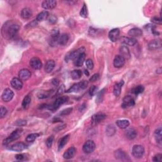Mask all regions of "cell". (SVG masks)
<instances>
[{
  "label": "cell",
  "instance_id": "18",
  "mask_svg": "<svg viewBox=\"0 0 162 162\" xmlns=\"http://www.w3.org/2000/svg\"><path fill=\"white\" fill-rule=\"evenodd\" d=\"M108 37L112 42H116L118 40L120 37V30L118 29H114L110 31Z\"/></svg>",
  "mask_w": 162,
  "mask_h": 162
},
{
  "label": "cell",
  "instance_id": "37",
  "mask_svg": "<svg viewBox=\"0 0 162 162\" xmlns=\"http://www.w3.org/2000/svg\"><path fill=\"white\" fill-rule=\"evenodd\" d=\"M144 90V87H143V86L139 85L136 86V87L133 88L132 89V93L133 94H134L135 95H138L139 94L143 93Z\"/></svg>",
  "mask_w": 162,
  "mask_h": 162
},
{
  "label": "cell",
  "instance_id": "11",
  "mask_svg": "<svg viewBox=\"0 0 162 162\" xmlns=\"http://www.w3.org/2000/svg\"><path fill=\"white\" fill-rule=\"evenodd\" d=\"M14 96V93L9 88H6L2 94V100L5 102H9L11 101Z\"/></svg>",
  "mask_w": 162,
  "mask_h": 162
},
{
  "label": "cell",
  "instance_id": "59",
  "mask_svg": "<svg viewBox=\"0 0 162 162\" xmlns=\"http://www.w3.org/2000/svg\"><path fill=\"white\" fill-rule=\"evenodd\" d=\"M156 73H159V74H161V68H159L158 69H157Z\"/></svg>",
  "mask_w": 162,
  "mask_h": 162
},
{
  "label": "cell",
  "instance_id": "15",
  "mask_svg": "<svg viewBox=\"0 0 162 162\" xmlns=\"http://www.w3.org/2000/svg\"><path fill=\"white\" fill-rule=\"evenodd\" d=\"M125 60L120 55H117L114 58V66L115 68H121L124 65Z\"/></svg>",
  "mask_w": 162,
  "mask_h": 162
},
{
  "label": "cell",
  "instance_id": "32",
  "mask_svg": "<svg viewBox=\"0 0 162 162\" xmlns=\"http://www.w3.org/2000/svg\"><path fill=\"white\" fill-rule=\"evenodd\" d=\"M49 16H50V15H49L48 12L47 11L41 12L37 15L36 17V20L37 22H43V21L48 19Z\"/></svg>",
  "mask_w": 162,
  "mask_h": 162
},
{
  "label": "cell",
  "instance_id": "30",
  "mask_svg": "<svg viewBox=\"0 0 162 162\" xmlns=\"http://www.w3.org/2000/svg\"><path fill=\"white\" fill-rule=\"evenodd\" d=\"M33 16V12L29 8H24L21 12V17L24 19H29Z\"/></svg>",
  "mask_w": 162,
  "mask_h": 162
},
{
  "label": "cell",
  "instance_id": "53",
  "mask_svg": "<svg viewBox=\"0 0 162 162\" xmlns=\"http://www.w3.org/2000/svg\"><path fill=\"white\" fill-rule=\"evenodd\" d=\"M99 78H100V75L98 74V73H95V74H94L92 77H91V78L90 79V81L91 82H95V81H96Z\"/></svg>",
  "mask_w": 162,
  "mask_h": 162
},
{
  "label": "cell",
  "instance_id": "42",
  "mask_svg": "<svg viewBox=\"0 0 162 162\" xmlns=\"http://www.w3.org/2000/svg\"><path fill=\"white\" fill-rule=\"evenodd\" d=\"M105 91H106V89L104 88V89H103L101 91H100V93H98V96H97V99H96L97 102H101L102 100H103V98L105 94Z\"/></svg>",
  "mask_w": 162,
  "mask_h": 162
},
{
  "label": "cell",
  "instance_id": "57",
  "mask_svg": "<svg viewBox=\"0 0 162 162\" xmlns=\"http://www.w3.org/2000/svg\"><path fill=\"white\" fill-rule=\"evenodd\" d=\"M59 80L57 79H53L52 80V84L55 86H58L59 85Z\"/></svg>",
  "mask_w": 162,
  "mask_h": 162
},
{
  "label": "cell",
  "instance_id": "31",
  "mask_svg": "<svg viewBox=\"0 0 162 162\" xmlns=\"http://www.w3.org/2000/svg\"><path fill=\"white\" fill-rule=\"evenodd\" d=\"M69 40V34L66 33H63L61 34L59 37L58 44H60L61 46H65V44H67Z\"/></svg>",
  "mask_w": 162,
  "mask_h": 162
},
{
  "label": "cell",
  "instance_id": "9",
  "mask_svg": "<svg viewBox=\"0 0 162 162\" xmlns=\"http://www.w3.org/2000/svg\"><path fill=\"white\" fill-rule=\"evenodd\" d=\"M144 154V148L141 145H135L132 147L133 156L137 158H142Z\"/></svg>",
  "mask_w": 162,
  "mask_h": 162
},
{
  "label": "cell",
  "instance_id": "26",
  "mask_svg": "<svg viewBox=\"0 0 162 162\" xmlns=\"http://www.w3.org/2000/svg\"><path fill=\"white\" fill-rule=\"evenodd\" d=\"M125 134L127 138L130 140H132L136 138L137 134V131L134 129L130 128V129H128L125 131Z\"/></svg>",
  "mask_w": 162,
  "mask_h": 162
},
{
  "label": "cell",
  "instance_id": "14",
  "mask_svg": "<svg viewBox=\"0 0 162 162\" xmlns=\"http://www.w3.org/2000/svg\"><path fill=\"white\" fill-rule=\"evenodd\" d=\"M162 43L160 39H154L151 41L148 44V49L150 50L153 51L158 50L161 47Z\"/></svg>",
  "mask_w": 162,
  "mask_h": 162
},
{
  "label": "cell",
  "instance_id": "47",
  "mask_svg": "<svg viewBox=\"0 0 162 162\" xmlns=\"http://www.w3.org/2000/svg\"><path fill=\"white\" fill-rule=\"evenodd\" d=\"M7 113H8L7 109L4 107H1V108H0V117H5V115L7 114Z\"/></svg>",
  "mask_w": 162,
  "mask_h": 162
},
{
  "label": "cell",
  "instance_id": "21",
  "mask_svg": "<svg viewBox=\"0 0 162 162\" xmlns=\"http://www.w3.org/2000/svg\"><path fill=\"white\" fill-rule=\"evenodd\" d=\"M27 146L26 144L24 143H17L10 147V150L14 151L20 152V151H22L23 150L26 149Z\"/></svg>",
  "mask_w": 162,
  "mask_h": 162
},
{
  "label": "cell",
  "instance_id": "3",
  "mask_svg": "<svg viewBox=\"0 0 162 162\" xmlns=\"http://www.w3.org/2000/svg\"><path fill=\"white\" fill-rule=\"evenodd\" d=\"M88 86V82L87 80H82L81 82H79L78 83H76L75 84L69 88L68 90L65 91V93H76L79 92L80 90L85 89Z\"/></svg>",
  "mask_w": 162,
  "mask_h": 162
},
{
  "label": "cell",
  "instance_id": "33",
  "mask_svg": "<svg viewBox=\"0 0 162 162\" xmlns=\"http://www.w3.org/2000/svg\"><path fill=\"white\" fill-rule=\"evenodd\" d=\"M117 125L120 129H126L130 125V122L127 120H118L116 122Z\"/></svg>",
  "mask_w": 162,
  "mask_h": 162
},
{
  "label": "cell",
  "instance_id": "20",
  "mask_svg": "<svg viewBox=\"0 0 162 162\" xmlns=\"http://www.w3.org/2000/svg\"><path fill=\"white\" fill-rule=\"evenodd\" d=\"M31 76V73L28 69H24L20 70L19 73V78L22 80H27Z\"/></svg>",
  "mask_w": 162,
  "mask_h": 162
},
{
  "label": "cell",
  "instance_id": "25",
  "mask_svg": "<svg viewBox=\"0 0 162 162\" xmlns=\"http://www.w3.org/2000/svg\"><path fill=\"white\" fill-rule=\"evenodd\" d=\"M85 59H86V54L85 53H84L80 55L78 57L73 60V64H74V65L76 66H82L84 61H85Z\"/></svg>",
  "mask_w": 162,
  "mask_h": 162
},
{
  "label": "cell",
  "instance_id": "39",
  "mask_svg": "<svg viewBox=\"0 0 162 162\" xmlns=\"http://www.w3.org/2000/svg\"><path fill=\"white\" fill-rule=\"evenodd\" d=\"M30 102H31V98L29 96H26L25 98H24V99L22 101V106L23 108L27 109L28 107H29Z\"/></svg>",
  "mask_w": 162,
  "mask_h": 162
},
{
  "label": "cell",
  "instance_id": "16",
  "mask_svg": "<svg viewBox=\"0 0 162 162\" xmlns=\"http://www.w3.org/2000/svg\"><path fill=\"white\" fill-rule=\"evenodd\" d=\"M12 87L16 90H20L23 87V82L22 80L17 77H14L11 80Z\"/></svg>",
  "mask_w": 162,
  "mask_h": 162
},
{
  "label": "cell",
  "instance_id": "24",
  "mask_svg": "<svg viewBox=\"0 0 162 162\" xmlns=\"http://www.w3.org/2000/svg\"><path fill=\"white\" fill-rule=\"evenodd\" d=\"M69 139H70V135L68 134V135L63 136L59 140L58 144V148L59 151L62 150L63 148V147H64L66 144H67Z\"/></svg>",
  "mask_w": 162,
  "mask_h": 162
},
{
  "label": "cell",
  "instance_id": "45",
  "mask_svg": "<svg viewBox=\"0 0 162 162\" xmlns=\"http://www.w3.org/2000/svg\"><path fill=\"white\" fill-rule=\"evenodd\" d=\"M73 110L72 108H66L65 110H62L60 113V115L61 116H65V115H69L70 113L72 112Z\"/></svg>",
  "mask_w": 162,
  "mask_h": 162
},
{
  "label": "cell",
  "instance_id": "40",
  "mask_svg": "<svg viewBox=\"0 0 162 162\" xmlns=\"http://www.w3.org/2000/svg\"><path fill=\"white\" fill-rule=\"evenodd\" d=\"M80 17H83V18H87V8L86 4H84L82 8H81L80 12Z\"/></svg>",
  "mask_w": 162,
  "mask_h": 162
},
{
  "label": "cell",
  "instance_id": "35",
  "mask_svg": "<svg viewBox=\"0 0 162 162\" xmlns=\"http://www.w3.org/2000/svg\"><path fill=\"white\" fill-rule=\"evenodd\" d=\"M161 132H162V130L160 127H158L156 130L155 132H154V137H155L156 141L159 144L161 143V140H162Z\"/></svg>",
  "mask_w": 162,
  "mask_h": 162
},
{
  "label": "cell",
  "instance_id": "27",
  "mask_svg": "<svg viewBox=\"0 0 162 162\" xmlns=\"http://www.w3.org/2000/svg\"><path fill=\"white\" fill-rule=\"evenodd\" d=\"M128 34L131 37H139L142 36L143 34V31L141 29H139V28H133V29H131L128 33Z\"/></svg>",
  "mask_w": 162,
  "mask_h": 162
},
{
  "label": "cell",
  "instance_id": "1",
  "mask_svg": "<svg viewBox=\"0 0 162 162\" xmlns=\"http://www.w3.org/2000/svg\"><path fill=\"white\" fill-rule=\"evenodd\" d=\"M20 29L19 24L14 23L12 21H8L4 24L2 27V34L4 37L9 39L15 38Z\"/></svg>",
  "mask_w": 162,
  "mask_h": 162
},
{
  "label": "cell",
  "instance_id": "43",
  "mask_svg": "<svg viewBox=\"0 0 162 162\" xmlns=\"http://www.w3.org/2000/svg\"><path fill=\"white\" fill-rule=\"evenodd\" d=\"M53 141H54V137L53 136L49 137L46 139V146L48 148L51 147L53 143Z\"/></svg>",
  "mask_w": 162,
  "mask_h": 162
},
{
  "label": "cell",
  "instance_id": "29",
  "mask_svg": "<svg viewBox=\"0 0 162 162\" xmlns=\"http://www.w3.org/2000/svg\"><path fill=\"white\" fill-rule=\"evenodd\" d=\"M55 62L54 60H48L46 62V63L44 66L45 72L47 73H51L55 69Z\"/></svg>",
  "mask_w": 162,
  "mask_h": 162
},
{
  "label": "cell",
  "instance_id": "7",
  "mask_svg": "<svg viewBox=\"0 0 162 162\" xmlns=\"http://www.w3.org/2000/svg\"><path fill=\"white\" fill-rule=\"evenodd\" d=\"M114 156L116 159L118 160L123 161H131V159H130L128 154H127L124 151L122 150H117V151H115L114 153Z\"/></svg>",
  "mask_w": 162,
  "mask_h": 162
},
{
  "label": "cell",
  "instance_id": "36",
  "mask_svg": "<svg viewBox=\"0 0 162 162\" xmlns=\"http://www.w3.org/2000/svg\"><path fill=\"white\" fill-rule=\"evenodd\" d=\"M116 132V129L114 125H109L107 126L106 129V133L107 136H112L113 135L115 134Z\"/></svg>",
  "mask_w": 162,
  "mask_h": 162
},
{
  "label": "cell",
  "instance_id": "13",
  "mask_svg": "<svg viewBox=\"0 0 162 162\" xmlns=\"http://www.w3.org/2000/svg\"><path fill=\"white\" fill-rule=\"evenodd\" d=\"M106 115L104 114H102V113H98L97 114L94 115L92 118H91V122H92L93 125H97L102 122L106 118Z\"/></svg>",
  "mask_w": 162,
  "mask_h": 162
},
{
  "label": "cell",
  "instance_id": "60",
  "mask_svg": "<svg viewBox=\"0 0 162 162\" xmlns=\"http://www.w3.org/2000/svg\"><path fill=\"white\" fill-rule=\"evenodd\" d=\"M84 73H85V75H86V76H89V72L87 71V70H84Z\"/></svg>",
  "mask_w": 162,
  "mask_h": 162
},
{
  "label": "cell",
  "instance_id": "55",
  "mask_svg": "<svg viewBox=\"0 0 162 162\" xmlns=\"http://www.w3.org/2000/svg\"><path fill=\"white\" fill-rule=\"evenodd\" d=\"M66 125L64 124V125H61V126L56 127L54 130H55V131L56 132H59V131H62V130L64 129L65 128H66Z\"/></svg>",
  "mask_w": 162,
  "mask_h": 162
},
{
  "label": "cell",
  "instance_id": "10",
  "mask_svg": "<svg viewBox=\"0 0 162 162\" xmlns=\"http://www.w3.org/2000/svg\"><path fill=\"white\" fill-rule=\"evenodd\" d=\"M135 105V101L131 96H126L124 98L122 103V107L123 108H128L133 107Z\"/></svg>",
  "mask_w": 162,
  "mask_h": 162
},
{
  "label": "cell",
  "instance_id": "56",
  "mask_svg": "<svg viewBox=\"0 0 162 162\" xmlns=\"http://www.w3.org/2000/svg\"><path fill=\"white\" fill-rule=\"evenodd\" d=\"M63 92H65V86H64V85H62L60 87H59V89H58V94H61Z\"/></svg>",
  "mask_w": 162,
  "mask_h": 162
},
{
  "label": "cell",
  "instance_id": "23",
  "mask_svg": "<svg viewBox=\"0 0 162 162\" xmlns=\"http://www.w3.org/2000/svg\"><path fill=\"white\" fill-rule=\"evenodd\" d=\"M120 56H122L123 58H124L125 60H127L131 58L130 51L126 46H123L120 48Z\"/></svg>",
  "mask_w": 162,
  "mask_h": 162
},
{
  "label": "cell",
  "instance_id": "4",
  "mask_svg": "<svg viewBox=\"0 0 162 162\" xmlns=\"http://www.w3.org/2000/svg\"><path fill=\"white\" fill-rule=\"evenodd\" d=\"M69 100V98L67 96H60L58 97L55 101V103L51 106L48 105V108L51 110H56L61 106L62 105L65 103Z\"/></svg>",
  "mask_w": 162,
  "mask_h": 162
},
{
  "label": "cell",
  "instance_id": "44",
  "mask_svg": "<svg viewBox=\"0 0 162 162\" xmlns=\"http://www.w3.org/2000/svg\"><path fill=\"white\" fill-rule=\"evenodd\" d=\"M98 88L96 86H93L92 87H90V89L89 90V93L91 96H93L95 94L97 93Z\"/></svg>",
  "mask_w": 162,
  "mask_h": 162
},
{
  "label": "cell",
  "instance_id": "54",
  "mask_svg": "<svg viewBox=\"0 0 162 162\" xmlns=\"http://www.w3.org/2000/svg\"><path fill=\"white\" fill-rule=\"evenodd\" d=\"M15 158L19 161H22L25 159V156L23 154H17L15 155Z\"/></svg>",
  "mask_w": 162,
  "mask_h": 162
},
{
  "label": "cell",
  "instance_id": "19",
  "mask_svg": "<svg viewBox=\"0 0 162 162\" xmlns=\"http://www.w3.org/2000/svg\"><path fill=\"white\" fill-rule=\"evenodd\" d=\"M76 151H77V150L75 147H69V148L66 150L64 153H63V157L66 160L71 159V158H72L73 156H75Z\"/></svg>",
  "mask_w": 162,
  "mask_h": 162
},
{
  "label": "cell",
  "instance_id": "46",
  "mask_svg": "<svg viewBox=\"0 0 162 162\" xmlns=\"http://www.w3.org/2000/svg\"><path fill=\"white\" fill-rule=\"evenodd\" d=\"M86 65L87 68L89 70H92L94 68V63L91 59H87L86 61Z\"/></svg>",
  "mask_w": 162,
  "mask_h": 162
},
{
  "label": "cell",
  "instance_id": "50",
  "mask_svg": "<svg viewBox=\"0 0 162 162\" xmlns=\"http://www.w3.org/2000/svg\"><path fill=\"white\" fill-rule=\"evenodd\" d=\"M161 159H162V154L161 153H158L153 157V161H155V162H161Z\"/></svg>",
  "mask_w": 162,
  "mask_h": 162
},
{
  "label": "cell",
  "instance_id": "52",
  "mask_svg": "<svg viewBox=\"0 0 162 162\" xmlns=\"http://www.w3.org/2000/svg\"><path fill=\"white\" fill-rule=\"evenodd\" d=\"M27 124V122L26 120H17L16 122V125L18 126H24L26 125Z\"/></svg>",
  "mask_w": 162,
  "mask_h": 162
},
{
  "label": "cell",
  "instance_id": "12",
  "mask_svg": "<svg viewBox=\"0 0 162 162\" xmlns=\"http://www.w3.org/2000/svg\"><path fill=\"white\" fill-rule=\"evenodd\" d=\"M30 65L34 70H39L43 66V63H42L41 60L39 58L34 57L30 59Z\"/></svg>",
  "mask_w": 162,
  "mask_h": 162
},
{
  "label": "cell",
  "instance_id": "6",
  "mask_svg": "<svg viewBox=\"0 0 162 162\" xmlns=\"http://www.w3.org/2000/svg\"><path fill=\"white\" fill-rule=\"evenodd\" d=\"M96 149V144H95L93 141L89 140L84 143L82 147V150L84 153L87 154H89L93 153Z\"/></svg>",
  "mask_w": 162,
  "mask_h": 162
},
{
  "label": "cell",
  "instance_id": "2",
  "mask_svg": "<svg viewBox=\"0 0 162 162\" xmlns=\"http://www.w3.org/2000/svg\"><path fill=\"white\" fill-rule=\"evenodd\" d=\"M23 130L21 128L17 129L15 130L11 134H10L7 138H6L4 141H3V145H8L10 143H11L12 142L14 141H16L17 139H18L20 136L21 135V134L22 133Z\"/></svg>",
  "mask_w": 162,
  "mask_h": 162
},
{
  "label": "cell",
  "instance_id": "5",
  "mask_svg": "<svg viewBox=\"0 0 162 162\" xmlns=\"http://www.w3.org/2000/svg\"><path fill=\"white\" fill-rule=\"evenodd\" d=\"M85 51V48L81 47L74 51L70 52L65 56V61L69 62L70 60H74L78 56L82 53H84Z\"/></svg>",
  "mask_w": 162,
  "mask_h": 162
},
{
  "label": "cell",
  "instance_id": "48",
  "mask_svg": "<svg viewBox=\"0 0 162 162\" xmlns=\"http://www.w3.org/2000/svg\"><path fill=\"white\" fill-rule=\"evenodd\" d=\"M48 20V22L51 24H55L56 23V22H57V18L54 15L49 16Z\"/></svg>",
  "mask_w": 162,
  "mask_h": 162
},
{
  "label": "cell",
  "instance_id": "41",
  "mask_svg": "<svg viewBox=\"0 0 162 162\" xmlns=\"http://www.w3.org/2000/svg\"><path fill=\"white\" fill-rule=\"evenodd\" d=\"M53 92L52 91H46V92L41 93L38 95V98L39 99H44V98H47L50 96V94Z\"/></svg>",
  "mask_w": 162,
  "mask_h": 162
},
{
  "label": "cell",
  "instance_id": "38",
  "mask_svg": "<svg viewBox=\"0 0 162 162\" xmlns=\"http://www.w3.org/2000/svg\"><path fill=\"white\" fill-rule=\"evenodd\" d=\"M39 136V134L37 133H33V134H29L27 137H26V141L28 143H32V142H34L35 140H36L37 137Z\"/></svg>",
  "mask_w": 162,
  "mask_h": 162
},
{
  "label": "cell",
  "instance_id": "28",
  "mask_svg": "<svg viewBox=\"0 0 162 162\" xmlns=\"http://www.w3.org/2000/svg\"><path fill=\"white\" fill-rule=\"evenodd\" d=\"M124 82L123 80H122L121 82H120L117 84H116L114 86V94H115V96L118 97L121 94V90H122V86L124 85Z\"/></svg>",
  "mask_w": 162,
  "mask_h": 162
},
{
  "label": "cell",
  "instance_id": "49",
  "mask_svg": "<svg viewBox=\"0 0 162 162\" xmlns=\"http://www.w3.org/2000/svg\"><path fill=\"white\" fill-rule=\"evenodd\" d=\"M37 24H38V22L37 21V20H34L27 24L26 26V28H30V27L31 28V27H36L37 26Z\"/></svg>",
  "mask_w": 162,
  "mask_h": 162
},
{
  "label": "cell",
  "instance_id": "17",
  "mask_svg": "<svg viewBox=\"0 0 162 162\" xmlns=\"http://www.w3.org/2000/svg\"><path fill=\"white\" fill-rule=\"evenodd\" d=\"M56 3L55 0H46L42 3V7L45 10H51L55 8Z\"/></svg>",
  "mask_w": 162,
  "mask_h": 162
},
{
  "label": "cell",
  "instance_id": "51",
  "mask_svg": "<svg viewBox=\"0 0 162 162\" xmlns=\"http://www.w3.org/2000/svg\"><path fill=\"white\" fill-rule=\"evenodd\" d=\"M151 22L155 24H161V19L158 18V17H153L151 19Z\"/></svg>",
  "mask_w": 162,
  "mask_h": 162
},
{
  "label": "cell",
  "instance_id": "34",
  "mask_svg": "<svg viewBox=\"0 0 162 162\" xmlns=\"http://www.w3.org/2000/svg\"><path fill=\"white\" fill-rule=\"evenodd\" d=\"M82 73L80 70H74L71 73V77L73 80H79L82 77Z\"/></svg>",
  "mask_w": 162,
  "mask_h": 162
},
{
  "label": "cell",
  "instance_id": "8",
  "mask_svg": "<svg viewBox=\"0 0 162 162\" xmlns=\"http://www.w3.org/2000/svg\"><path fill=\"white\" fill-rule=\"evenodd\" d=\"M60 35V32L58 29H55L52 30L50 40V44L52 46H55L58 44V39Z\"/></svg>",
  "mask_w": 162,
  "mask_h": 162
},
{
  "label": "cell",
  "instance_id": "58",
  "mask_svg": "<svg viewBox=\"0 0 162 162\" xmlns=\"http://www.w3.org/2000/svg\"><path fill=\"white\" fill-rule=\"evenodd\" d=\"M53 122H62V120L59 118H55L53 119Z\"/></svg>",
  "mask_w": 162,
  "mask_h": 162
},
{
  "label": "cell",
  "instance_id": "22",
  "mask_svg": "<svg viewBox=\"0 0 162 162\" xmlns=\"http://www.w3.org/2000/svg\"><path fill=\"white\" fill-rule=\"evenodd\" d=\"M121 42L126 45L128 46H134L137 44V40L135 38L129 37H122L121 38Z\"/></svg>",
  "mask_w": 162,
  "mask_h": 162
}]
</instances>
